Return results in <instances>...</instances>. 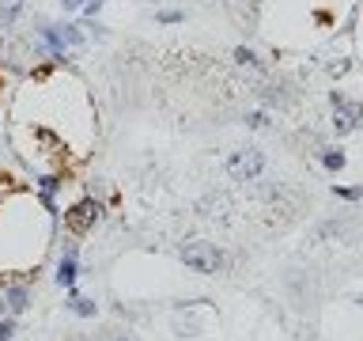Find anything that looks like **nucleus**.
I'll list each match as a JSON object with an SVG mask.
<instances>
[{
  "label": "nucleus",
  "instance_id": "1",
  "mask_svg": "<svg viewBox=\"0 0 363 341\" xmlns=\"http://www.w3.org/2000/svg\"><path fill=\"white\" fill-rule=\"evenodd\" d=\"M227 175L235 182H257L265 175V152H257V148H238V152L227 156Z\"/></svg>",
  "mask_w": 363,
  "mask_h": 341
},
{
  "label": "nucleus",
  "instance_id": "2",
  "mask_svg": "<svg viewBox=\"0 0 363 341\" xmlns=\"http://www.w3.org/2000/svg\"><path fill=\"white\" fill-rule=\"evenodd\" d=\"M182 261L193 273H220L223 269V250L216 243H186L182 247Z\"/></svg>",
  "mask_w": 363,
  "mask_h": 341
},
{
  "label": "nucleus",
  "instance_id": "3",
  "mask_svg": "<svg viewBox=\"0 0 363 341\" xmlns=\"http://www.w3.org/2000/svg\"><path fill=\"white\" fill-rule=\"evenodd\" d=\"M329 102H333V133L337 136H348V133L363 129V102H352V99L340 95V91H333Z\"/></svg>",
  "mask_w": 363,
  "mask_h": 341
},
{
  "label": "nucleus",
  "instance_id": "4",
  "mask_svg": "<svg viewBox=\"0 0 363 341\" xmlns=\"http://www.w3.org/2000/svg\"><path fill=\"white\" fill-rule=\"evenodd\" d=\"M99 216H102V205L95 197H84V201H76L72 209H65V227L72 235H87L91 227L99 224Z\"/></svg>",
  "mask_w": 363,
  "mask_h": 341
},
{
  "label": "nucleus",
  "instance_id": "5",
  "mask_svg": "<svg viewBox=\"0 0 363 341\" xmlns=\"http://www.w3.org/2000/svg\"><path fill=\"white\" fill-rule=\"evenodd\" d=\"M4 307L11 315L27 311V307H30V288H27V284H8V288H4Z\"/></svg>",
  "mask_w": 363,
  "mask_h": 341
},
{
  "label": "nucleus",
  "instance_id": "6",
  "mask_svg": "<svg viewBox=\"0 0 363 341\" xmlns=\"http://www.w3.org/2000/svg\"><path fill=\"white\" fill-rule=\"evenodd\" d=\"M76 254H65L61 258V266H57V284H61V288H68L72 292V284H76Z\"/></svg>",
  "mask_w": 363,
  "mask_h": 341
},
{
  "label": "nucleus",
  "instance_id": "7",
  "mask_svg": "<svg viewBox=\"0 0 363 341\" xmlns=\"http://www.w3.org/2000/svg\"><path fill=\"white\" fill-rule=\"evenodd\" d=\"M68 311L79 315V318H95V303L84 300V296H68Z\"/></svg>",
  "mask_w": 363,
  "mask_h": 341
},
{
  "label": "nucleus",
  "instance_id": "8",
  "mask_svg": "<svg viewBox=\"0 0 363 341\" xmlns=\"http://www.w3.org/2000/svg\"><path fill=\"white\" fill-rule=\"evenodd\" d=\"M19 11H23V0H0V23H16L19 19Z\"/></svg>",
  "mask_w": 363,
  "mask_h": 341
},
{
  "label": "nucleus",
  "instance_id": "9",
  "mask_svg": "<svg viewBox=\"0 0 363 341\" xmlns=\"http://www.w3.org/2000/svg\"><path fill=\"white\" fill-rule=\"evenodd\" d=\"M345 163H348V156L340 152V148H325V152H322V167H329V170H340Z\"/></svg>",
  "mask_w": 363,
  "mask_h": 341
},
{
  "label": "nucleus",
  "instance_id": "10",
  "mask_svg": "<svg viewBox=\"0 0 363 341\" xmlns=\"http://www.w3.org/2000/svg\"><path fill=\"white\" fill-rule=\"evenodd\" d=\"M235 61L246 65V68H261V57L250 50V45H235Z\"/></svg>",
  "mask_w": 363,
  "mask_h": 341
},
{
  "label": "nucleus",
  "instance_id": "11",
  "mask_svg": "<svg viewBox=\"0 0 363 341\" xmlns=\"http://www.w3.org/2000/svg\"><path fill=\"white\" fill-rule=\"evenodd\" d=\"M61 34H65V45H84V31H79L76 23H65Z\"/></svg>",
  "mask_w": 363,
  "mask_h": 341
},
{
  "label": "nucleus",
  "instance_id": "12",
  "mask_svg": "<svg viewBox=\"0 0 363 341\" xmlns=\"http://www.w3.org/2000/svg\"><path fill=\"white\" fill-rule=\"evenodd\" d=\"M246 125H250V129H265V125H269V114H265V110L246 114Z\"/></svg>",
  "mask_w": 363,
  "mask_h": 341
},
{
  "label": "nucleus",
  "instance_id": "13",
  "mask_svg": "<svg viewBox=\"0 0 363 341\" xmlns=\"http://www.w3.org/2000/svg\"><path fill=\"white\" fill-rule=\"evenodd\" d=\"M57 190H61V178H57V175H45V178H42V193H45V197H53Z\"/></svg>",
  "mask_w": 363,
  "mask_h": 341
},
{
  "label": "nucleus",
  "instance_id": "14",
  "mask_svg": "<svg viewBox=\"0 0 363 341\" xmlns=\"http://www.w3.org/2000/svg\"><path fill=\"white\" fill-rule=\"evenodd\" d=\"M333 193H337V197H348V201H359V197H363L359 186H340V190H333Z\"/></svg>",
  "mask_w": 363,
  "mask_h": 341
},
{
  "label": "nucleus",
  "instance_id": "15",
  "mask_svg": "<svg viewBox=\"0 0 363 341\" xmlns=\"http://www.w3.org/2000/svg\"><path fill=\"white\" fill-rule=\"evenodd\" d=\"M16 334V318H0V341H11Z\"/></svg>",
  "mask_w": 363,
  "mask_h": 341
},
{
  "label": "nucleus",
  "instance_id": "16",
  "mask_svg": "<svg viewBox=\"0 0 363 341\" xmlns=\"http://www.w3.org/2000/svg\"><path fill=\"white\" fill-rule=\"evenodd\" d=\"M102 4H106V0H84V8H79V11H84V16H87V19H95Z\"/></svg>",
  "mask_w": 363,
  "mask_h": 341
},
{
  "label": "nucleus",
  "instance_id": "17",
  "mask_svg": "<svg viewBox=\"0 0 363 341\" xmlns=\"http://www.w3.org/2000/svg\"><path fill=\"white\" fill-rule=\"evenodd\" d=\"M186 16H182V11H159V23H182Z\"/></svg>",
  "mask_w": 363,
  "mask_h": 341
},
{
  "label": "nucleus",
  "instance_id": "18",
  "mask_svg": "<svg viewBox=\"0 0 363 341\" xmlns=\"http://www.w3.org/2000/svg\"><path fill=\"white\" fill-rule=\"evenodd\" d=\"M57 4H61L65 11H79V8H84V0H57Z\"/></svg>",
  "mask_w": 363,
  "mask_h": 341
},
{
  "label": "nucleus",
  "instance_id": "19",
  "mask_svg": "<svg viewBox=\"0 0 363 341\" xmlns=\"http://www.w3.org/2000/svg\"><path fill=\"white\" fill-rule=\"evenodd\" d=\"M110 341H136V337H129V334H118V337H110Z\"/></svg>",
  "mask_w": 363,
  "mask_h": 341
},
{
  "label": "nucleus",
  "instance_id": "20",
  "mask_svg": "<svg viewBox=\"0 0 363 341\" xmlns=\"http://www.w3.org/2000/svg\"><path fill=\"white\" fill-rule=\"evenodd\" d=\"M0 318H4V292H0Z\"/></svg>",
  "mask_w": 363,
  "mask_h": 341
},
{
  "label": "nucleus",
  "instance_id": "21",
  "mask_svg": "<svg viewBox=\"0 0 363 341\" xmlns=\"http://www.w3.org/2000/svg\"><path fill=\"white\" fill-rule=\"evenodd\" d=\"M359 303H363V296H359Z\"/></svg>",
  "mask_w": 363,
  "mask_h": 341
},
{
  "label": "nucleus",
  "instance_id": "22",
  "mask_svg": "<svg viewBox=\"0 0 363 341\" xmlns=\"http://www.w3.org/2000/svg\"><path fill=\"white\" fill-rule=\"evenodd\" d=\"M79 341H84V337H79Z\"/></svg>",
  "mask_w": 363,
  "mask_h": 341
}]
</instances>
